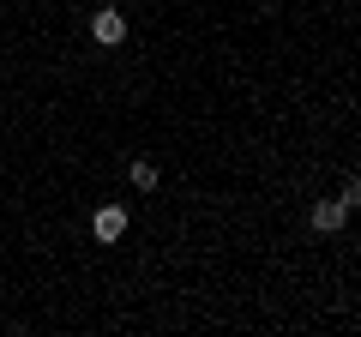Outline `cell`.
<instances>
[{
  "mask_svg": "<svg viewBox=\"0 0 361 337\" xmlns=\"http://www.w3.org/2000/svg\"><path fill=\"white\" fill-rule=\"evenodd\" d=\"M90 37L103 42V49H115V42H121V37H127V18H121V13H115V6H103V13L90 18Z\"/></svg>",
  "mask_w": 361,
  "mask_h": 337,
  "instance_id": "1",
  "label": "cell"
},
{
  "mask_svg": "<svg viewBox=\"0 0 361 337\" xmlns=\"http://www.w3.org/2000/svg\"><path fill=\"white\" fill-rule=\"evenodd\" d=\"M343 217H349V205H343V199H319V205H313V229H319V235L343 229Z\"/></svg>",
  "mask_w": 361,
  "mask_h": 337,
  "instance_id": "3",
  "label": "cell"
},
{
  "mask_svg": "<svg viewBox=\"0 0 361 337\" xmlns=\"http://www.w3.org/2000/svg\"><path fill=\"white\" fill-rule=\"evenodd\" d=\"M133 187H139V193H151V187H157V168H151V163H133Z\"/></svg>",
  "mask_w": 361,
  "mask_h": 337,
  "instance_id": "4",
  "label": "cell"
},
{
  "mask_svg": "<svg viewBox=\"0 0 361 337\" xmlns=\"http://www.w3.org/2000/svg\"><path fill=\"white\" fill-rule=\"evenodd\" d=\"M90 229H97V241H121V235H127V211H121V205H103Z\"/></svg>",
  "mask_w": 361,
  "mask_h": 337,
  "instance_id": "2",
  "label": "cell"
}]
</instances>
